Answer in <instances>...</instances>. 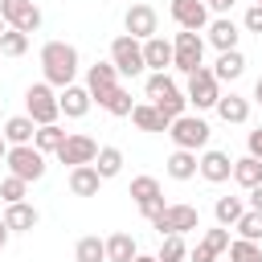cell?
I'll return each mask as SVG.
<instances>
[{"mask_svg":"<svg viewBox=\"0 0 262 262\" xmlns=\"http://www.w3.org/2000/svg\"><path fill=\"white\" fill-rule=\"evenodd\" d=\"M41 74H45V82L57 86V90L74 86V78H78V49H74L70 41H49V45L41 49Z\"/></svg>","mask_w":262,"mask_h":262,"instance_id":"obj_1","label":"cell"},{"mask_svg":"<svg viewBox=\"0 0 262 262\" xmlns=\"http://www.w3.org/2000/svg\"><path fill=\"white\" fill-rule=\"evenodd\" d=\"M25 115H29L37 127L57 123L61 106H57V94H53V86H49V82H33V86L25 90Z\"/></svg>","mask_w":262,"mask_h":262,"instance_id":"obj_2","label":"cell"},{"mask_svg":"<svg viewBox=\"0 0 262 262\" xmlns=\"http://www.w3.org/2000/svg\"><path fill=\"white\" fill-rule=\"evenodd\" d=\"M168 135H172V143L180 147V151H201L205 143H209V123L201 119V115H180V119H172V127H168Z\"/></svg>","mask_w":262,"mask_h":262,"instance_id":"obj_3","label":"cell"},{"mask_svg":"<svg viewBox=\"0 0 262 262\" xmlns=\"http://www.w3.org/2000/svg\"><path fill=\"white\" fill-rule=\"evenodd\" d=\"M111 66L119 70V78H139L147 66H143V41H135V37H115L111 41Z\"/></svg>","mask_w":262,"mask_h":262,"instance_id":"obj_4","label":"cell"},{"mask_svg":"<svg viewBox=\"0 0 262 262\" xmlns=\"http://www.w3.org/2000/svg\"><path fill=\"white\" fill-rule=\"evenodd\" d=\"M205 41H201V33H188V29H180L176 33V41H172V70H180V74H196L205 61Z\"/></svg>","mask_w":262,"mask_h":262,"instance_id":"obj_5","label":"cell"},{"mask_svg":"<svg viewBox=\"0 0 262 262\" xmlns=\"http://www.w3.org/2000/svg\"><path fill=\"white\" fill-rule=\"evenodd\" d=\"M4 164H8V176H20L25 184H33V180L45 176V156H41L33 143H25V147H8V151H4Z\"/></svg>","mask_w":262,"mask_h":262,"instance_id":"obj_6","label":"cell"},{"mask_svg":"<svg viewBox=\"0 0 262 262\" xmlns=\"http://www.w3.org/2000/svg\"><path fill=\"white\" fill-rule=\"evenodd\" d=\"M151 225H156L160 237H164V233H188V229L201 225V209H196V205H164V209L151 217Z\"/></svg>","mask_w":262,"mask_h":262,"instance_id":"obj_7","label":"cell"},{"mask_svg":"<svg viewBox=\"0 0 262 262\" xmlns=\"http://www.w3.org/2000/svg\"><path fill=\"white\" fill-rule=\"evenodd\" d=\"M184 98L196 106V111H209V106H217V98H221V82L213 78V70H196V74H188V90H184Z\"/></svg>","mask_w":262,"mask_h":262,"instance_id":"obj_8","label":"cell"},{"mask_svg":"<svg viewBox=\"0 0 262 262\" xmlns=\"http://www.w3.org/2000/svg\"><path fill=\"white\" fill-rule=\"evenodd\" d=\"M0 16H4L8 29H20V33L41 29V8L33 0H0Z\"/></svg>","mask_w":262,"mask_h":262,"instance_id":"obj_9","label":"cell"},{"mask_svg":"<svg viewBox=\"0 0 262 262\" xmlns=\"http://www.w3.org/2000/svg\"><path fill=\"white\" fill-rule=\"evenodd\" d=\"M86 90H90V102H106L115 90H119V70L111 66V61H94L90 70H86Z\"/></svg>","mask_w":262,"mask_h":262,"instance_id":"obj_10","label":"cell"},{"mask_svg":"<svg viewBox=\"0 0 262 262\" xmlns=\"http://www.w3.org/2000/svg\"><path fill=\"white\" fill-rule=\"evenodd\" d=\"M123 29H127V37L147 41V37H156V33H160V16H156V8H151V4H131V8H127V16H123Z\"/></svg>","mask_w":262,"mask_h":262,"instance_id":"obj_11","label":"cell"},{"mask_svg":"<svg viewBox=\"0 0 262 262\" xmlns=\"http://www.w3.org/2000/svg\"><path fill=\"white\" fill-rule=\"evenodd\" d=\"M131 201L139 205V213L151 221L160 209H164V192H160V180L156 176H135L131 180Z\"/></svg>","mask_w":262,"mask_h":262,"instance_id":"obj_12","label":"cell"},{"mask_svg":"<svg viewBox=\"0 0 262 262\" xmlns=\"http://www.w3.org/2000/svg\"><path fill=\"white\" fill-rule=\"evenodd\" d=\"M94 156H98V143H94L90 135H82V131L66 135V143L57 147V160L70 164V168H78V164H94Z\"/></svg>","mask_w":262,"mask_h":262,"instance_id":"obj_13","label":"cell"},{"mask_svg":"<svg viewBox=\"0 0 262 262\" xmlns=\"http://www.w3.org/2000/svg\"><path fill=\"white\" fill-rule=\"evenodd\" d=\"M172 20L188 33H201V29H209V8H205V0H172Z\"/></svg>","mask_w":262,"mask_h":262,"instance_id":"obj_14","label":"cell"},{"mask_svg":"<svg viewBox=\"0 0 262 262\" xmlns=\"http://www.w3.org/2000/svg\"><path fill=\"white\" fill-rule=\"evenodd\" d=\"M196 172H201L209 184H221V180H229V176H233V160H229V151L209 147V151L196 160Z\"/></svg>","mask_w":262,"mask_h":262,"instance_id":"obj_15","label":"cell"},{"mask_svg":"<svg viewBox=\"0 0 262 262\" xmlns=\"http://www.w3.org/2000/svg\"><path fill=\"white\" fill-rule=\"evenodd\" d=\"M221 250H229V229L225 225H217V229H205V237L196 242V250H192V262H217V254Z\"/></svg>","mask_w":262,"mask_h":262,"instance_id":"obj_16","label":"cell"},{"mask_svg":"<svg viewBox=\"0 0 262 262\" xmlns=\"http://www.w3.org/2000/svg\"><path fill=\"white\" fill-rule=\"evenodd\" d=\"M37 221H41V213H37L29 201L4 205V225H8L12 233H29V229H37Z\"/></svg>","mask_w":262,"mask_h":262,"instance_id":"obj_17","label":"cell"},{"mask_svg":"<svg viewBox=\"0 0 262 262\" xmlns=\"http://www.w3.org/2000/svg\"><path fill=\"white\" fill-rule=\"evenodd\" d=\"M237 25L229 20V16H217V20H209V45L217 49V53H229V49H237Z\"/></svg>","mask_w":262,"mask_h":262,"instance_id":"obj_18","label":"cell"},{"mask_svg":"<svg viewBox=\"0 0 262 262\" xmlns=\"http://www.w3.org/2000/svg\"><path fill=\"white\" fill-rule=\"evenodd\" d=\"M98 188H102V176L94 172V164L70 168V192L74 196H98Z\"/></svg>","mask_w":262,"mask_h":262,"instance_id":"obj_19","label":"cell"},{"mask_svg":"<svg viewBox=\"0 0 262 262\" xmlns=\"http://www.w3.org/2000/svg\"><path fill=\"white\" fill-rule=\"evenodd\" d=\"M143 66H151L156 74H164V70L172 66V41H164L160 33L147 37V41H143Z\"/></svg>","mask_w":262,"mask_h":262,"instance_id":"obj_20","label":"cell"},{"mask_svg":"<svg viewBox=\"0 0 262 262\" xmlns=\"http://www.w3.org/2000/svg\"><path fill=\"white\" fill-rule=\"evenodd\" d=\"M57 106H61L66 119H82V115L90 111V90H86V86H66V90L57 94Z\"/></svg>","mask_w":262,"mask_h":262,"instance_id":"obj_21","label":"cell"},{"mask_svg":"<svg viewBox=\"0 0 262 262\" xmlns=\"http://www.w3.org/2000/svg\"><path fill=\"white\" fill-rule=\"evenodd\" d=\"M4 143L8 147H25V143H33V135H37V123L29 119V115H12L8 123H4Z\"/></svg>","mask_w":262,"mask_h":262,"instance_id":"obj_22","label":"cell"},{"mask_svg":"<svg viewBox=\"0 0 262 262\" xmlns=\"http://www.w3.org/2000/svg\"><path fill=\"white\" fill-rule=\"evenodd\" d=\"M131 123H135L139 131H168V127H172V119H164L151 102H135V106H131Z\"/></svg>","mask_w":262,"mask_h":262,"instance_id":"obj_23","label":"cell"},{"mask_svg":"<svg viewBox=\"0 0 262 262\" xmlns=\"http://www.w3.org/2000/svg\"><path fill=\"white\" fill-rule=\"evenodd\" d=\"M242 74H246V57H242V49L221 53V57H217V66H213V78H217V82H237Z\"/></svg>","mask_w":262,"mask_h":262,"instance_id":"obj_24","label":"cell"},{"mask_svg":"<svg viewBox=\"0 0 262 262\" xmlns=\"http://www.w3.org/2000/svg\"><path fill=\"white\" fill-rule=\"evenodd\" d=\"M213 111H217L225 123H246V119H250V98H242V94H221Z\"/></svg>","mask_w":262,"mask_h":262,"instance_id":"obj_25","label":"cell"},{"mask_svg":"<svg viewBox=\"0 0 262 262\" xmlns=\"http://www.w3.org/2000/svg\"><path fill=\"white\" fill-rule=\"evenodd\" d=\"M233 180L250 192V188H258L262 184V160H254V156H242V160H233Z\"/></svg>","mask_w":262,"mask_h":262,"instance_id":"obj_26","label":"cell"},{"mask_svg":"<svg viewBox=\"0 0 262 262\" xmlns=\"http://www.w3.org/2000/svg\"><path fill=\"white\" fill-rule=\"evenodd\" d=\"M135 254H139V246H135L131 233H111L106 237V262H131Z\"/></svg>","mask_w":262,"mask_h":262,"instance_id":"obj_27","label":"cell"},{"mask_svg":"<svg viewBox=\"0 0 262 262\" xmlns=\"http://www.w3.org/2000/svg\"><path fill=\"white\" fill-rule=\"evenodd\" d=\"M94 172H98L102 180H115V176L123 172V151H119V147H98V156H94Z\"/></svg>","mask_w":262,"mask_h":262,"instance_id":"obj_28","label":"cell"},{"mask_svg":"<svg viewBox=\"0 0 262 262\" xmlns=\"http://www.w3.org/2000/svg\"><path fill=\"white\" fill-rule=\"evenodd\" d=\"M168 176H172V180H192V176H196V151H180V147H176V151L168 156Z\"/></svg>","mask_w":262,"mask_h":262,"instance_id":"obj_29","label":"cell"},{"mask_svg":"<svg viewBox=\"0 0 262 262\" xmlns=\"http://www.w3.org/2000/svg\"><path fill=\"white\" fill-rule=\"evenodd\" d=\"M61 143H66V131H61L57 123H49V127H37V135H33V147H37L41 156H49V151L57 156V147H61Z\"/></svg>","mask_w":262,"mask_h":262,"instance_id":"obj_30","label":"cell"},{"mask_svg":"<svg viewBox=\"0 0 262 262\" xmlns=\"http://www.w3.org/2000/svg\"><path fill=\"white\" fill-rule=\"evenodd\" d=\"M246 213V205H242V196H217V205H213V217H217V225H237V217Z\"/></svg>","mask_w":262,"mask_h":262,"instance_id":"obj_31","label":"cell"},{"mask_svg":"<svg viewBox=\"0 0 262 262\" xmlns=\"http://www.w3.org/2000/svg\"><path fill=\"white\" fill-rule=\"evenodd\" d=\"M188 258V246L180 233H164L160 237V250H156V262H184Z\"/></svg>","mask_w":262,"mask_h":262,"instance_id":"obj_32","label":"cell"},{"mask_svg":"<svg viewBox=\"0 0 262 262\" xmlns=\"http://www.w3.org/2000/svg\"><path fill=\"white\" fill-rule=\"evenodd\" d=\"M74 262H106V242L102 237H78V246H74Z\"/></svg>","mask_w":262,"mask_h":262,"instance_id":"obj_33","label":"cell"},{"mask_svg":"<svg viewBox=\"0 0 262 262\" xmlns=\"http://www.w3.org/2000/svg\"><path fill=\"white\" fill-rule=\"evenodd\" d=\"M151 106H156L164 119H180V115H184V106H188V98H184V90H176V86H172V90H168V94H160Z\"/></svg>","mask_w":262,"mask_h":262,"instance_id":"obj_34","label":"cell"},{"mask_svg":"<svg viewBox=\"0 0 262 262\" xmlns=\"http://www.w3.org/2000/svg\"><path fill=\"white\" fill-rule=\"evenodd\" d=\"M131 106H135V98H131V90H127V86H119V90L102 102V111H106V115H115V119H131Z\"/></svg>","mask_w":262,"mask_h":262,"instance_id":"obj_35","label":"cell"},{"mask_svg":"<svg viewBox=\"0 0 262 262\" xmlns=\"http://www.w3.org/2000/svg\"><path fill=\"white\" fill-rule=\"evenodd\" d=\"M29 49V33H20V29H4L0 33V53L4 57H20Z\"/></svg>","mask_w":262,"mask_h":262,"instance_id":"obj_36","label":"cell"},{"mask_svg":"<svg viewBox=\"0 0 262 262\" xmlns=\"http://www.w3.org/2000/svg\"><path fill=\"white\" fill-rule=\"evenodd\" d=\"M237 237H246V242H262V213H254V209H246L242 217H237Z\"/></svg>","mask_w":262,"mask_h":262,"instance_id":"obj_37","label":"cell"},{"mask_svg":"<svg viewBox=\"0 0 262 262\" xmlns=\"http://www.w3.org/2000/svg\"><path fill=\"white\" fill-rule=\"evenodd\" d=\"M229 262H262V242H229Z\"/></svg>","mask_w":262,"mask_h":262,"instance_id":"obj_38","label":"cell"},{"mask_svg":"<svg viewBox=\"0 0 262 262\" xmlns=\"http://www.w3.org/2000/svg\"><path fill=\"white\" fill-rule=\"evenodd\" d=\"M25 192H29V184H25L20 176H4V180H0V201H4V205L25 201Z\"/></svg>","mask_w":262,"mask_h":262,"instance_id":"obj_39","label":"cell"},{"mask_svg":"<svg viewBox=\"0 0 262 262\" xmlns=\"http://www.w3.org/2000/svg\"><path fill=\"white\" fill-rule=\"evenodd\" d=\"M172 86H176V82H172L168 74H147V86H143V90H147V98L156 102V98H160V94H168Z\"/></svg>","mask_w":262,"mask_h":262,"instance_id":"obj_40","label":"cell"},{"mask_svg":"<svg viewBox=\"0 0 262 262\" xmlns=\"http://www.w3.org/2000/svg\"><path fill=\"white\" fill-rule=\"evenodd\" d=\"M242 25H246L250 33H262V4H250L246 16H242Z\"/></svg>","mask_w":262,"mask_h":262,"instance_id":"obj_41","label":"cell"},{"mask_svg":"<svg viewBox=\"0 0 262 262\" xmlns=\"http://www.w3.org/2000/svg\"><path fill=\"white\" fill-rule=\"evenodd\" d=\"M246 147H250V151H246V156H254V160H262V127H258V131H250V135H246Z\"/></svg>","mask_w":262,"mask_h":262,"instance_id":"obj_42","label":"cell"},{"mask_svg":"<svg viewBox=\"0 0 262 262\" xmlns=\"http://www.w3.org/2000/svg\"><path fill=\"white\" fill-rule=\"evenodd\" d=\"M205 8H209V12H217V16H225V12L233 8V0H205Z\"/></svg>","mask_w":262,"mask_h":262,"instance_id":"obj_43","label":"cell"},{"mask_svg":"<svg viewBox=\"0 0 262 262\" xmlns=\"http://www.w3.org/2000/svg\"><path fill=\"white\" fill-rule=\"evenodd\" d=\"M250 209H254V213H262V184H258V188H250Z\"/></svg>","mask_w":262,"mask_h":262,"instance_id":"obj_44","label":"cell"},{"mask_svg":"<svg viewBox=\"0 0 262 262\" xmlns=\"http://www.w3.org/2000/svg\"><path fill=\"white\" fill-rule=\"evenodd\" d=\"M8 237H12V229H8V225H4V217H0V250L8 246Z\"/></svg>","mask_w":262,"mask_h":262,"instance_id":"obj_45","label":"cell"},{"mask_svg":"<svg viewBox=\"0 0 262 262\" xmlns=\"http://www.w3.org/2000/svg\"><path fill=\"white\" fill-rule=\"evenodd\" d=\"M254 102H258V106H262V78H258V82H254Z\"/></svg>","mask_w":262,"mask_h":262,"instance_id":"obj_46","label":"cell"},{"mask_svg":"<svg viewBox=\"0 0 262 262\" xmlns=\"http://www.w3.org/2000/svg\"><path fill=\"white\" fill-rule=\"evenodd\" d=\"M131 262H156V254H135Z\"/></svg>","mask_w":262,"mask_h":262,"instance_id":"obj_47","label":"cell"},{"mask_svg":"<svg viewBox=\"0 0 262 262\" xmlns=\"http://www.w3.org/2000/svg\"><path fill=\"white\" fill-rule=\"evenodd\" d=\"M4 151H8V143H4V135H0V160H4Z\"/></svg>","mask_w":262,"mask_h":262,"instance_id":"obj_48","label":"cell"},{"mask_svg":"<svg viewBox=\"0 0 262 262\" xmlns=\"http://www.w3.org/2000/svg\"><path fill=\"white\" fill-rule=\"evenodd\" d=\"M4 29H8V25H4V16H0V33H4Z\"/></svg>","mask_w":262,"mask_h":262,"instance_id":"obj_49","label":"cell"},{"mask_svg":"<svg viewBox=\"0 0 262 262\" xmlns=\"http://www.w3.org/2000/svg\"><path fill=\"white\" fill-rule=\"evenodd\" d=\"M258 4H262V0H258Z\"/></svg>","mask_w":262,"mask_h":262,"instance_id":"obj_50","label":"cell"},{"mask_svg":"<svg viewBox=\"0 0 262 262\" xmlns=\"http://www.w3.org/2000/svg\"><path fill=\"white\" fill-rule=\"evenodd\" d=\"M254 4H258V0H254Z\"/></svg>","mask_w":262,"mask_h":262,"instance_id":"obj_51","label":"cell"}]
</instances>
